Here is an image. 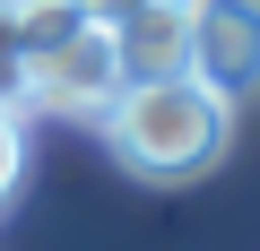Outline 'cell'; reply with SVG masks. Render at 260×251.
Returning a JSON list of instances; mask_svg holds the SVG:
<instances>
[{
	"mask_svg": "<svg viewBox=\"0 0 260 251\" xmlns=\"http://www.w3.org/2000/svg\"><path fill=\"white\" fill-rule=\"evenodd\" d=\"M95 130H104L121 173H139V182H200L234 148V104L208 95L191 69L182 78H130L95 113Z\"/></svg>",
	"mask_w": 260,
	"mask_h": 251,
	"instance_id": "obj_1",
	"label": "cell"
},
{
	"mask_svg": "<svg viewBox=\"0 0 260 251\" xmlns=\"http://www.w3.org/2000/svg\"><path fill=\"white\" fill-rule=\"evenodd\" d=\"M113 26L87 18L78 0H18V113L95 121L113 104Z\"/></svg>",
	"mask_w": 260,
	"mask_h": 251,
	"instance_id": "obj_2",
	"label": "cell"
},
{
	"mask_svg": "<svg viewBox=\"0 0 260 251\" xmlns=\"http://www.w3.org/2000/svg\"><path fill=\"white\" fill-rule=\"evenodd\" d=\"M182 69L225 104L260 95V0H191V61Z\"/></svg>",
	"mask_w": 260,
	"mask_h": 251,
	"instance_id": "obj_3",
	"label": "cell"
},
{
	"mask_svg": "<svg viewBox=\"0 0 260 251\" xmlns=\"http://www.w3.org/2000/svg\"><path fill=\"white\" fill-rule=\"evenodd\" d=\"M191 61V0H139L113 18V69L130 78H182Z\"/></svg>",
	"mask_w": 260,
	"mask_h": 251,
	"instance_id": "obj_4",
	"label": "cell"
},
{
	"mask_svg": "<svg viewBox=\"0 0 260 251\" xmlns=\"http://www.w3.org/2000/svg\"><path fill=\"white\" fill-rule=\"evenodd\" d=\"M18 182H26V113L0 104V208L18 199Z\"/></svg>",
	"mask_w": 260,
	"mask_h": 251,
	"instance_id": "obj_5",
	"label": "cell"
},
{
	"mask_svg": "<svg viewBox=\"0 0 260 251\" xmlns=\"http://www.w3.org/2000/svg\"><path fill=\"white\" fill-rule=\"evenodd\" d=\"M0 104H18V0H0Z\"/></svg>",
	"mask_w": 260,
	"mask_h": 251,
	"instance_id": "obj_6",
	"label": "cell"
},
{
	"mask_svg": "<svg viewBox=\"0 0 260 251\" xmlns=\"http://www.w3.org/2000/svg\"><path fill=\"white\" fill-rule=\"evenodd\" d=\"M78 9H87V18H104V26H113V18H121V9H139V0H78Z\"/></svg>",
	"mask_w": 260,
	"mask_h": 251,
	"instance_id": "obj_7",
	"label": "cell"
}]
</instances>
